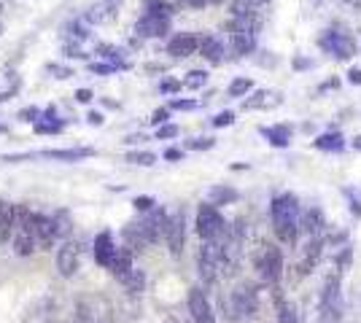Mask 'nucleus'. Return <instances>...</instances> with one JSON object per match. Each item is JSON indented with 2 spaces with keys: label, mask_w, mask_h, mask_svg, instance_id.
I'll return each instance as SVG.
<instances>
[{
  "label": "nucleus",
  "mask_w": 361,
  "mask_h": 323,
  "mask_svg": "<svg viewBox=\"0 0 361 323\" xmlns=\"http://www.w3.org/2000/svg\"><path fill=\"white\" fill-rule=\"evenodd\" d=\"M33 116H38V111H35V108H30V111H22V119H25V121H30Z\"/></svg>",
  "instance_id": "c9c22d12"
},
{
  "label": "nucleus",
  "mask_w": 361,
  "mask_h": 323,
  "mask_svg": "<svg viewBox=\"0 0 361 323\" xmlns=\"http://www.w3.org/2000/svg\"><path fill=\"white\" fill-rule=\"evenodd\" d=\"M149 14H159V17H170L172 6L165 0H149Z\"/></svg>",
  "instance_id": "4be33fe9"
},
{
  "label": "nucleus",
  "mask_w": 361,
  "mask_h": 323,
  "mask_svg": "<svg viewBox=\"0 0 361 323\" xmlns=\"http://www.w3.org/2000/svg\"><path fill=\"white\" fill-rule=\"evenodd\" d=\"M197 49H200V38L191 33L175 35L170 43H168V54H172V57H191Z\"/></svg>",
  "instance_id": "9b49d317"
},
{
  "label": "nucleus",
  "mask_w": 361,
  "mask_h": 323,
  "mask_svg": "<svg viewBox=\"0 0 361 323\" xmlns=\"http://www.w3.org/2000/svg\"><path fill=\"white\" fill-rule=\"evenodd\" d=\"M165 240H168V248L170 254L178 259L181 251H184V240H186V221H184V213H172L168 219V232H165Z\"/></svg>",
  "instance_id": "0eeeda50"
},
{
  "label": "nucleus",
  "mask_w": 361,
  "mask_h": 323,
  "mask_svg": "<svg viewBox=\"0 0 361 323\" xmlns=\"http://www.w3.org/2000/svg\"><path fill=\"white\" fill-rule=\"evenodd\" d=\"M35 242H38V251H46V248H52V242L57 240V224L52 219H46V216H38L35 213Z\"/></svg>",
  "instance_id": "9d476101"
},
{
  "label": "nucleus",
  "mask_w": 361,
  "mask_h": 323,
  "mask_svg": "<svg viewBox=\"0 0 361 323\" xmlns=\"http://www.w3.org/2000/svg\"><path fill=\"white\" fill-rule=\"evenodd\" d=\"M14 219H17V205L0 202V245L14 238Z\"/></svg>",
  "instance_id": "2eb2a0df"
},
{
  "label": "nucleus",
  "mask_w": 361,
  "mask_h": 323,
  "mask_svg": "<svg viewBox=\"0 0 361 323\" xmlns=\"http://www.w3.org/2000/svg\"><path fill=\"white\" fill-rule=\"evenodd\" d=\"M135 267H132V251L124 245V248H119L116 251V256H114V261H111V273H114V277H119L121 283L130 277V273H132Z\"/></svg>",
  "instance_id": "ddd939ff"
},
{
  "label": "nucleus",
  "mask_w": 361,
  "mask_h": 323,
  "mask_svg": "<svg viewBox=\"0 0 361 323\" xmlns=\"http://www.w3.org/2000/svg\"><path fill=\"white\" fill-rule=\"evenodd\" d=\"M251 78H235V81H232V84H229V95H232V97H243V95H245V92H251Z\"/></svg>",
  "instance_id": "aec40b11"
},
{
  "label": "nucleus",
  "mask_w": 361,
  "mask_h": 323,
  "mask_svg": "<svg viewBox=\"0 0 361 323\" xmlns=\"http://www.w3.org/2000/svg\"><path fill=\"white\" fill-rule=\"evenodd\" d=\"M76 97H79V102H89L92 100V92H89V89H79V95H76Z\"/></svg>",
  "instance_id": "2f4dec72"
},
{
  "label": "nucleus",
  "mask_w": 361,
  "mask_h": 323,
  "mask_svg": "<svg viewBox=\"0 0 361 323\" xmlns=\"http://www.w3.org/2000/svg\"><path fill=\"white\" fill-rule=\"evenodd\" d=\"M119 248H114V242H111V235L103 232L100 238L95 240V259L103 264V267H111V261H114V256H116Z\"/></svg>",
  "instance_id": "dca6fc26"
},
{
  "label": "nucleus",
  "mask_w": 361,
  "mask_h": 323,
  "mask_svg": "<svg viewBox=\"0 0 361 323\" xmlns=\"http://www.w3.org/2000/svg\"><path fill=\"white\" fill-rule=\"evenodd\" d=\"M229 11H232V17L235 19H243V22H248V25H254L259 30V3L257 0H232V6H229Z\"/></svg>",
  "instance_id": "f8f14e48"
},
{
  "label": "nucleus",
  "mask_w": 361,
  "mask_h": 323,
  "mask_svg": "<svg viewBox=\"0 0 361 323\" xmlns=\"http://www.w3.org/2000/svg\"><path fill=\"white\" fill-rule=\"evenodd\" d=\"M178 135V127H162L159 130V137H175Z\"/></svg>",
  "instance_id": "7c9ffc66"
},
{
  "label": "nucleus",
  "mask_w": 361,
  "mask_h": 323,
  "mask_svg": "<svg viewBox=\"0 0 361 323\" xmlns=\"http://www.w3.org/2000/svg\"><path fill=\"white\" fill-rule=\"evenodd\" d=\"M210 200H213V205L232 202V200H238V194H235L232 188H213V191H210Z\"/></svg>",
  "instance_id": "412c9836"
},
{
  "label": "nucleus",
  "mask_w": 361,
  "mask_h": 323,
  "mask_svg": "<svg viewBox=\"0 0 361 323\" xmlns=\"http://www.w3.org/2000/svg\"><path fill=\"white\" fill-rule=\"evenodd\" d=\"M165 323H178V321H175V318H168V321H165Z\"/></svg>",
  "instance_id": "79ce46f5"
},
{
  "label": "nucleus",
  "mask_w": 361,
  "mask_h": 323,
  "mask_svg": "<svg viewBox=\"0 0 361 323\" xmlns=\"http://www.w3.org/2000/svg\"><path fill=\"white\" fill-rule=\"evenodd\" d=\"M151 200H149V197H138V200H135V207H138V210H149V207H151Z\"/></svg>",
  "instance_id": "c756f323"
},
{
  "label": "nucleus",
  "mask_w": 361,
  "mask_h": 323,
  "mask_svg": "<svg viewBox=\"0 0 361 323\" xmlns=\"http://www.w3.org/2000/svg\"><path fill=\"white\" fill-rule=\"evenodd\" d=\"M189 312H191V318H194V323H216V315H213V310H210V302H207V296L200 289H191Z\"/></svg>",
  "instance_id": "1a4fd4ad"
},
{
  "label": "nucleus",
  "mask_w": 361,
  "mask_h": 323,
  "mask_svg": "<svg viewBox=\"0 0 361 323\" xmlns=\"http://www.w3.org/2000/svg\"><path fill=\"white\" fill-rule=\"evenodd\" d=\"M315 146H318V149H340V146H343V140H340V135L337 137L324 135V137H318V140H315Z\"/></svg>",
  "instance_id": "393cba45"
},
{
  "label": "nucleus",
  "mask_w": 361,
  "mask_h": 323,
  "mask_svg": "<svg viewBox=\"0 0 361 323\" xmlns=\"http://www.w3.org/2000/svg\"><path fill=\"white\" fill-rule=\"evenodd\" d=\"M116 3H121V0H105V6H116Z\"/></svg>",
  "instance_id": "a19ab883"
},
{
  "label": "nucleus",
  "mask_w": 361,
  "mask_h": 323,
  "mask_svg": "<svg viewBox=\"0 0 361 323\" xmlns=\"http://www.w3.org/2000/svg\"><path fill=\"white\" fill-rule=\"evenodd\" d=\"M321 46L329 49L334 57H340V60H350L353 54H356V43H353V38L345 33H329L321 38Z\"/></svg>",
  "instance_id": "6e6552de"
},
{
  "label": "nucleus",
  "mask_w": 361,
  "mask_h": 323,
  "mask_svg": "<svg viewBox=\"0 0 361 323\" xmlns=\"http://www.w3.org/2000/svg\"><path fill=\"white\" fill-rule=\"evenodd\" d=\"M81 267V248L76 242H65L60 251H57V270L62 277H73Z\"/></svg>",
  "instance_id": "423d86ee"
},
{
  "label": "nucleus",
  "mask_w": 361,
  "mask_h": 323,
  "mask_svg": "<svg viewBox=\"0 0 361 323\" xmlns=\"http://www.w3.org/2000/svg\"><path fill=\"white\" fill-rule=\"evenodd\" d=\"M226 35H229V43H232V51L243 57V54H251L254 46H257V27L243 22V19H232L226 22Z\"/></svg>",
  "instance_id": "f03ea898"
},
{
  "label": "nucleus",
  "mask_w": 361,
  "mask_h": 323,
  "mask_svg": "<svg viewBox=\"0 0 361 323\" xmlns=\"http://www.w3.org/2000/svg\"><path fill=\"white\" fill-rule=\"evenodd\" d=\"M86 153L89 151H46V156H52V159H79Z\"/></svg>",
  "instance_id": "bb28decb"
},
{
  "label": "nucleus",
  "mask_w": 361,
  "mask_h": 323,
  "mask_svg": "<svg viewBox=\"0 0 361 323\" xmlns=\"http://www.w3.org/2000/svg\"><path fill=\"white\" fill-rule=\"evenodd\" d=\"M257 310H259L257 291L251 289V286H240V289H235L232 294H229V299H226V315H229V318H235V321L254 315Z\"/></svg>",
  "instance_id": "7ed1b4c3"
},
{
  "label": "nucleus",
  "mask_w": 361,
  "mask_h": 323,
  "mask_svg": "<svg viewBox=\"0 0 361 323\" xmlns=\"http://www.w3.org/2000/svg\"><path fill=\"white\" fill-rule=\"evenodd\" d=\"M348 76H350V84H361V70H350Z\"/></svg>",
  "instance_id": "f704fd0d"
},
{
  "label": "nucleus",
  "mask_w": 361,
  "mask_h": 323,
  "mask_svg": "<svg viewBox=\"0 0 361 323\" xmlns=\"http://www.w3.org/2000/svg\"><path fill=\"white\" fill-rule=\"evenodd\" d=\"M127 162H132V165H154L156 156L154 153H130Z\"/></svg>",
  "instance_id": "a878e982"
},
{
  "label": "nucleus",
  "mask_w": 361,
  "mask_h": 323,
  "mask_svg": "<svg viewBox=\"0 0 361 323\" xmlns=\"http://www.w3.org/2000/svg\"><path fill=\"white\" fill-rule=\"evenodd\" d=\"M232 121H235V116H232L229 111H224V114H219V116L213 119V124H216V127H226V124H232Z\"/></svg>",
  "instance_id": "cd10ccee"
},
{
  "label": "nucleus",
  "mask_w": 361,
  "mask_h": 323,
  "mask_svg": "<svg viewBox=\"0 0 361 323\" xmlns=\"http://www.w3.org/2000/svg\"><path fill=\"white\" fill-rule=\"evenodd\" d=\"M143 283H146V280H143V273H138V270H132L130 277L124 280V286L132 291V294H140V291H143Z\"/></svg>",
  "instance_id": "5701e85b"
},
{
  "label": "nucleus",
  "mask_w": 361,
  "mask_h": 323,
  "mask_svg": "<svg viewBox=\"0 0 361 323\" xmlns=\"http://www.w3.org/2000/svg\"><path fill=\"white\" fill-rule=\"evenodd\" d=\"M257 3H267V0H257Z\"/></svg>",
  "instance_id": "37998d69"
},
{
  "label": "nucleus",
  "mask_w": 361,
  "mask_h": 323,
  "mask_svg": "<svg viewBox=\"0 0 361 323\" xmlns=\"http://www.w3.org/2000/svg\"><path fill=\"white\" fill-rule=\"evenodd\" d=\"M299 226H302V229L308 232L310 238H315V235H318V232L324 229V216H321V210H315V207H313V210H308V213L302 216Z\"/></svg>",
  "instance_id": "a211bd4d"
},
{
  "label": "nucleus",
  "mask_w": 361,
  "mask_h": 323,
  "mask_svg": "<svg viewBox=\"0 0 361 323\" xmlns=\"http://www.w3.org/2000/svg\"><path fill=\"white\" fill-rule=\"evenodd\" d=\"M254 264H257L259 275L264 283H278V277L283 273V259H280V251L273 248V245H261L254 256Z\"/></svg>",
  "instance_id": "20e7f679"
},
{
  "label": "nucleus",
  "mask_w": 361,
  "mask_h": 323,
  "mask_svg": "<svg viewBox=\"0 0 361 323\" xmlns=\"http://www.w3.org/2000/svg\"><path fill=\"white\" fill-rule=\"evenodd\" d=\"M205 81H207V73H205V70H191L189 78H186L184 84L189 86V89H200V86H205Z\"/></svg>",
  "instance_id": "b1692460"
},
{
  "label": "nucleus",
  "mask_w": 361,
  "mask_h": 323,
  "mask_svg": "<svg viewBox=\"0 0 361 323\" xmlns=\"http://www.w3.org/2000/svg\"><path fill=\"white\" fill-rule=\"evenodd\" d=\"M191 105H194V102H181V100L172 102V108H191Z\"/></svg>",
  "instance_id": "4c0bfd02"
},
{
  "label": "nucleus",
  "mask_w": 361,
  "mask_h": 323,
  "mask_svg": "<svg viewBox=\"0 0 361 323\" xmlns=\"http://www.w3.org/2000/svg\"><path fill=\"white\" fill-rule=\"evenodd\" d=\"M89 121H92V124H100L103 116H100V114H89Z\"/></svg>",
  "instance_id": "58836bf2"
},
{
  "label": "nucleus",
  "mask_w": 361,
  "mask_h": 323,
  "mask_svg": "<svg viewBox=\"0 0 361 323\" xmlns=\"http://www.w3.org/2000/svg\"><path fill=\"white\" fill-rule=\"evenodd\" d=\"M280 102V95L275 92H257L251 100H245V108H273Z\"/></svg>",
  "instance_id": "6ab92c4d"
},
{
  "label": "nucleus",
  "mask_w": 361,
  "mask_h": 323,
  "mask_svg": "<svg viewBox=\"0 0 361 323\" xmlns=\"http://www.w3.org/2000/svg\"><path fill=\"white\" fill-rule=\"evenodd\" d=\"M178 81H168V84H162V89H165V92H175V89H178Z\"/></svg>",
  "instance_id": "e433bc0d"
},
{
  "label": "nucleus",
  "mask_w": 361,
  "mask_h": 323,
  "mask_svg": "<svg viewBox=\"0 0 361 323\" xmlns=\"http://www.w3.org/2000/svg\"><path fill=\"white\" fill-rule=\"evenodd\" d=\"M165 119H168V111L162 108V111H156V114H154V119H151V121H154V124H162V121H165Z\"/></svg>",
  "instance_id": "72a5a7b5"
},
{
  "label": "nucleus",
  "mask_w": 361,
  "mask_h": 323,
  "mask_svg": "<svg viewBox=\"0 0 361 323\" xmlns=\"http://www.w3.org/2000/svg\"><path fill=\"white\" fill-rule=\"evenodd\" d=\"M270 216H273V226H275V235L280 242L294 245L297 235H299V205L294 194H280L278 200H273L270 207Z\"/></svg>",
  "instance_id": "f257e3e1"
},
{
  "label": "nucleus",
  "mask_w": 361,
  "mask_h": 323,
  "mask_svg": "<svg viewBox=\"0 0 361 323\" xmlns=\"http://www.w3.org/2000/svg\"><path fill=\"white\" fill-rule=\"evenodd\" d=\"M168 27H170L168 17L149 14V11H146V17L138 22V33L140 35H165V33H168Z\"/></svg>",
  "instance_id": "4468645a"
},
{
  "label": "nucleus",
  "mask_w": 361,
  "mask_h": 323,
  "mask_svg": "<svg viewBox=\"0 0 361 323\" xmlns=\"http://www.w3.org/2000/svg\"><path fill=\"white\" fill-rule=\"evenodd\" d=\"M197 232H200L203 240L222 238L224 232H226V224H224V219L219 216V210L213 205H203L197 210Z\"/></svg>",
  "instance_id": "39448f33"
},
{
  "label": "nucleus",
  "mask_w": 361,
  "mask_h": 323,
  "mask_svg": "<svg viewBox=\"0 0 361 323\" xmlns=\"http://www.w3.org/2000/svg\"><path fill=\"white\" fill-rule=\"evenodd\" d=\"M213 146V140H194L191 143V149H210Z\"/></svg>",
  "instance_id": "473e14b6"
},
{
  "label": "nucleus",
  "mask_w": 361,
  "mask_h": 323,
  "mask_svg": "<svg viewBox=\"0 0 361 323\" xmlns=\"http://www.w3.org/2000/svg\"><path fill=\"white\" fill-rule=\"evenodd\" d=\"M280 323H297V315H294L289 307H283V310H280Z\"/></svg>",
  "instance_id": "c85d7f7f"
},
{
  "label": "nucleus",
  "mask_w": 361,
  "mask_h": 323,
  "mask_svg": "<svg viewBox=\"0 0 361 323\" xmlns=\"http://www.w3.org/2000/svg\"><path fill=\"white\" fill-rule=\"evenodd\" d=\"M165 156H168V159H178V156H181V151H175V149H170V151L165 153Z\"/></svg>",
  "instance_id": "ea45409f"
},
{
  "label": "nucleus",
  "mask_w": 361,
  "mask_h": 323,
  "mask_svg": "<svg viewBox=\"0 0 361 323\" xmlns=\"http://www.w3.org/2000/svg\"><path fill=\"white\" fill-rule=\"evenodd\" d=\"M200 51H203V57H205L207 62H213V65H219V62L224 60V46L216 35H205V38H200Z\"/></svg>",
  "instance_id": "f3484780"
}]
</instances>
